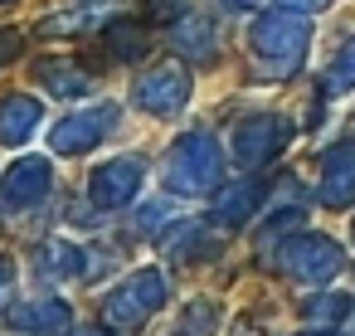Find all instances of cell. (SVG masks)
I'll list each match as a JSON object with an SVG mask.
<instances>
[{
	"label": "cell",
	"mask_w": 355,
	"mask_h": 336,
	"mask_svg": "<svg viewBox=\"0 0 355 336\" xmlns=\"http://www.w3.org/2000/svg\"><path fill=\"white\" fill-rule=\"evenodd\" d=\"M117 127V108L112 103H98V108H73L59 127H54V151H64V156H83V151H93V146H103V137Z\"/></svg>",
	"instance_id": "obj_4"
},
{
	"label": "cell",
	"mask_w": 355,
	"mask_h": 336,
	"mask_svg": "<svg viewBox=\"0 0 355 336\" xmlns=\"http://www.w3.org/2000/svg\"><path fill=\"white\" fill-rule=\"evenodd\" d=\"M20 54V35H10V30H0V64H10Z\"/></svg>",
	"instance_id": "obj_19"
},
{
	"label": "cell",
	"mask_w": 355,
	"mask_h": 336,
	"mask_svg": "<svg viewBox=\"0 0 355 336\" xmlns=\"http://www.w3.org/2000/svg\"><path fill=\"white\" fill-rule=\"evenodd\" d=\"M132 98H137V108H146V112H180L185 103H190V74L180 69V64H156V69H146L141 78H137V88H132Z\"/></svg>",
	"instance_id": "obj_5"
},
{
	"label": "cell",
	"mask_w": 355,
	"mask_h": 336,
	"mask_svg": "<svg viewBox=\"0 0 355 336\" xmlns=\"http://www.w3.org/2000/svg\"><path fill=\"white\" fill-rule=\"evenodd\" d=\"M282 258H287V268H292L297 278H311V283H316V278H331V273L340 268V249H336L331 239H321V234L297 239Z\"/></svg>",
	"instance_id": "obj_9"
},
{
	"label": "cell",
	"mask_w": 355,
	"mask_h": 336,
	"mask_svg": "<svg viewBox=\"0 0 355 336\" xmlns=\"http://www.w3.org/2000/svg\"><path fill=\"white\" fill-rule=\"evenodd\" d=\"M355 88V40L340 44V54L331 59V74H326V93H345Z\"/></svg>",
	"instance_id": "obj_16"
},
{
	"label": "cell",
	"mask_w": 355,
	"mask_h": 336,
	"mask_svg": "<svg viewBox=\"0 0 355 336\" xmlns=\"http://www.w3.org/2000/svg\"><path fill=\"white\" fill-rule=\"evenodd\" d=\"M321 185H326V205L355 200V142H340V146L326 151V161H321Z\"/></svg>",
	"instance_id": "obj_10"
},
{
	"label": "cell",
	"mask_w": 355,
	"mask_h": 336,
	"mask_svg": "<svg viewBox=\"0 0 355 336\" xmlns=\"http://www.w3.org/2000/svg\"><path fill=\"white\" fill-rule=\"evenodd\" d=\"M224 6H229V10H243V6H253V0H224Z\"/></svg>",
	"instance_id": "obj_20"
},
{
	"label": "cell",
	"mask_w": 355,
	"mask_h": 336,
	"mask_svg": "<svg viewBox=\"0 0 355 336\" xmlns=\"http://www.w3.org/2000/svg\"><path fill=\"white\" fill-rule=\"evenodd\" d=\"M49 195V161H35V156H25V161H15L10 171H6V180H0V200L6 205H35V200H44Z\"/></svg>",
	"instance_id": "obj_7"
},
{
	"label": "cell",
	"mask_w": 355,
	"mask_h": 336,
	"mask_svg": "<svg viewBox=\"0 0 355 336\" xmlns=\"http://www.w3.org/2000/svg\"><path fill=\"white\" fill-rule=\"evenodd\" d=\"M161 302H166V278L151 273V268H141V273H132L127 283H117V287L107 292L103 317L117 321V326H132V321H146Z\"/></svg>",
	"instance_id": "obj_3"
},
{
	"label": "cell",
	"mask_w": 355,
	"mask_h": 336,
	"mask_svg": "<svg viewBox=\"0 0 355 336\" xmlns=\"http://www.w3.org/2000/svg\"><path fill=\"white\" fill-rule=\"evenodd\" d=\"M137 185H141V161L117 156L112 166H103V171L93 176V200H98L103 210H117V205H127V200L137 195Z\"/></svg>",
	"instance_id": "obj_8"
},
{
	"label": "cell",
	"mask_w": 355,
	"mask_h": 336,
	"mask_svg": "<svg viewBox=\"0 0 355 336\" xmlns=\"http://www.w3.org/2000/svg\"><path fill=\"white\" fill-rule=\"evenodd\" d=\"M282 10H302V15H316V10H326L331 0H277Z\"/></svg>",
	"instance_id": "obj_18"
},
{
	"label": "cell",
	"mask_w": 355,
	"mask_h": 336,
	"mask_svg": "<svg viewBox=\"0 0 355 336\" xmlns=\"http://www.w3.org/2000/svg\"><path fill=\"white\" fill-rule=\"evenodd\" d=\"M282 142H287V122H282V117H268V112L243 117V122L234 127V137H229L239 166H263V161H272V156L282 151Z\"/></svg>",
	"instance_id": "obj_6"
},
{
	"label": "cell",
	"mask_w": 355,
	"mask_h": 336,
	"mask_svg": "<svg viewBox=\"0 0 355 336\" xmlns=\"http://www.w3.org/2000/svg\"><path fill=\"white\" fill-rule=\"evenodd\" d=\"M248 44L253 54L272 69V74H292L311 44V25L292 10H277V15H258L253 30H248Z\"/></svg>",
	"instance_id": "obj_1"
},
{
	"label": "cell",
	"mask_w": 355,
	"mask_h": 336,
	"mask_svg": "<svg viewBox=\"0 0 355 336\" xmlns=\"http://www.w3.org/2000/svg\"><path fill=\"white\" fill-rule=\"evenodd\" d=\"M0 292H6V273H0Z\"/></svg>",
	"instance_id": "obj_21"
},
{
	"label": "cell",
	"mask_w": 355,
	"mask_h": 336,
	"mask_svg": "<svg viewBox=\"0 0 355 336\" xmlns=\"http://www.w3.org/2000/svg\"><path fill=\"white\" fill-rule=\"evenodd\" d=\"M40 117H44V108H40L35 98H25V93L0 98V142H6V146H20V142L40 127Z\"/></svg>",
	"instance_id": "obj_11"
},
{
	"label": "cell",
	"mask_w": 355,
	"mask_h": 336,
	"mask_svg": "<svg viewBox=\"0 0 355 336\" xmlns=\"http://www.w3.org/2000/svg\"><path fill=\"white\" fill-rule=\"evenodd\" d=\"M40 83H44V88H54L59 98H78V93H88V78H83V74H73V64H59V59L40 64Z\"/></svg>",
	"instance_id": "obj_13"
},
{
	"label": "cell",
	"mask_w": 355,
	"mask_h": 336,
	"mask_svg": "<svg viewBox=\"0 0 355 336\" xmlns=\"http://www.w3.org/2000/svg\"><path fill=\"white\" fill-rule=\"evenodd\" d=\"M107 49H112L117 59H137V54L146 49V30L132 25V20H117V25H107Z\"/></svg>",
	"instance_id": "obj_14"
},
{
	"label": "cell",
	"mask_w": 355,
	"mask_h": 336,
	"mask_svg": "<svg viewBox=\"0 0 355 336\" xmlns=\"http://www.w3.org/2000/svg\"><path fill=\"white\" fill-rule=\"evenodd\" d=\"M253 205H258V185H248V180H243V185H234V190H224V195H219V219L239 224Z\"/></svg>",
	"instance_id": "obj_15"
},
{
	"label": "cell",
	"mask_w": 355,
	"mask_h": 336,
	"mask_svg": "<svg viewBox=\"0 0 355 336\" xmlns=\"http://www.w3.org/2000/svg\"><path fill=\"white\" fill-rule=\"evenodd\" d=\"M214 176H219V151L209 146V137L195 132V137H180L171 146V156H166V185L171 190L195 195V190L214 185Z\"/></svg>",
	"instance_id": "obj_2"
},
{
	"label": "cell",
	"mask_w": 355,
	"mask_h": 336,
	"mask_svg": "<svg viewBox=\"0 0 355 336\" xmlns=\"http://www.w3.org/2000/svg\"><path fill=\"white\" fill-rule=\"evenodd\" d=\"M64 321H69V312L59 302H49V307H20L15 312V326H35V331H49V326H64Z\"/></svg>",
	"instance_id": "obj_17"
},
{
	"label": "cell",
	"mask_w": 355,
	"mask_h": 336,
	"mask_svg": "<svg viewBox=\"0 0 355 336\" xmlns=\"http://www.w3.org/2000/svg\"><path fill=\"white\" fill-rule=\"evenodd\" d=\"M171 40H175L180 54H190V64H205V59H214V49H219L214 25H209L205 15H180V25H175Z\"/></svg>",
	"instance_id": "obj_12"
}]
</instances>
